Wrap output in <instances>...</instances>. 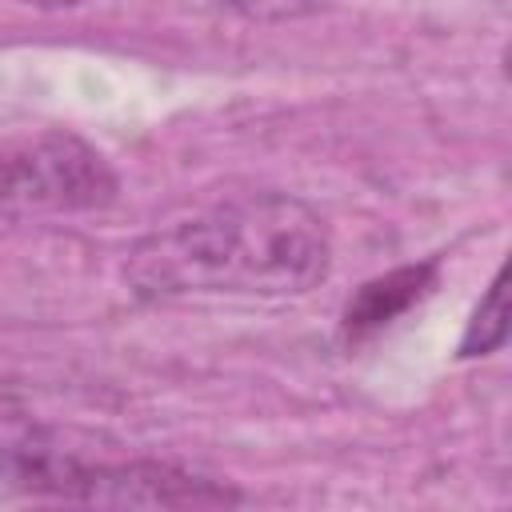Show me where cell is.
<instances>
[{"mask_svg":"<svg viewBox=\"0 0 512 512\" xmlns=\"http://www.w3.org/2000/svg\"><path fill=\"white\" fill-rule=\"evenodd\" d=\"M332 236L288 192H248L140 236L124 280L140 300H288L328 280Z\"/></svg>","mask_w":512,"mask_h":512,"instance_id":"cell-1","label":"cell"},{"mask_svg":"<svg viewBox=\"0 0 512 512\" xmlns=\"http://www.w3.org/2000/svg\"><path fill=\"white\" fill-rule=\"evenodd\" d=\"M244 20H260V24H284V20H304L316 16L324 8H332L336 0H212Z\"/></svg>","mask_w":512,"mask_h":512,"instance_id":"cell-6","label":"cell"},{"mask_svg":"<svg viewBox=\"0 0 512 512\" xmlns=\"http://www.w3.org/2000/svg\"><path fill=\"white\" fill-rule=\"evenodd\" d=\"M96 440L36 416L0 412V496L104 508H228L248 496L224 480L148 456H96Z\"/></svg>","mask_w":512,"mask_h":512,"instance_id":"cell-2","label":"cell"},{"mask_svg":"<svg viewBox=\"0 0 512 512\" xmlns=\"http://www.w3.org/2000/svg\"><path fill=\"white\" fill-rule=\"evenodd\" d=\"M28 8H40V12H64V8H80L84 0H20Z\"/></svg>","mask_w":512,"mask_h":512,"instance_id":"cell-7","label":"cell"},{"mask_svg":"<svg viewBox=\"0 0 512 512\" xmlns=\"http://www.w3.org/2000/svg\"><path fill=\"white\" fill-rule=\"evenodd\" d=\"M508 340V304H504V268L492 276L488 292L480 296L464 336H460V348L456 356L460 360H476V356H492L500 344Z\"/></svg>","mask_w":512,"mask_h":512,"instance_id":"cell-5","label":"cell"},{"mask_svg":"<svg viewBox=\"0 0 512 512\" xmlns=\"http://www.w3.org/2000/svg\"><path fill=\"white\" fill-rule=\"evenodd\" d=\"M436 276H440V260H424V264H408V268L368 280L344 308V320H340L344 340L356 344V340L388 328L396 316H404L416 300H424L436 288Z\"/></svg>","mask_w":512,"mask_h":512,"instance_id":"cell-4","label":"cell"},{"mask_svg":"<svg viewBox=\"0 0 512 512\" xmlns=\"http://www.w3.org/2000/svg\"><path fill=\"white\" fill-rule=\"evenodd\" d=\"M116 196V168L84 136L64 128L0 136V220L100 212Z\"/></svg>","mask_w":512,"mask_h":512,"instance_id":"cell-3","label":"cell"}]
</instances>
